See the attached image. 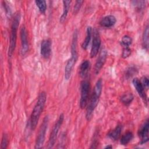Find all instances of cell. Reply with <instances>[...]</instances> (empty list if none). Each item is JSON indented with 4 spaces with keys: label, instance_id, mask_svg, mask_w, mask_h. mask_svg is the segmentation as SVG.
<instances>
[{
    "label": "cell",
    "instance_id": "obj_9",
    "mask_svg": "<svg viewBox=\"0 0 149 149\" xmlns=\"http://www.w3.org/2000/svg\"><path fill=\"white\" fill-rule=\"evenodd\" d=\"M148 130H149V122L148 119H147L141 125L139 131L138 135L140 139V144H143L146 143L148 140Z\"/></svg>",
    "mask_w": 149,
    "mask_h": 149
},
{
    "label": "cell",
    "instance_id": "obj_27",
    "mask_svg": "<svg viewBox=\"0 0 149 149\" xmlns=\"http://www.w3.org/2000/svg\"><path fill=\"white\" fill-rule=\"evenodd\" d=\"M83 2V1H76L75 2V5L74 6V13H77L79 10H80L81 6V5Z\"/></svg>",
    "mask_w": 149,
    "mask_h": 149
},
{
    "label": "cell",
    "instance_id": "obj_28",
    "mask_svg": "<svg viewBox=\"0 0 149 149\" xmlns=\"http://www.w3.org/2000/svg\"><path fill=\"white\" fill-rule=\"evenodd\" d=\"M133 5L139 9H141L142 8H143L145 5L144 1H133Z\"/></svg>",
    "mask_w": 149,
    "mask_h": 149
},
{
    "label": "cell",
    "instance_id": "obj_30",
    "mask_svg": "<svg viewBox=\"0 0 149 149\" xmlns=\"http://www.w3.org/2000/svg\"><path fill=\"white\" fill-rule=\"evenodd\" d=\"M136 69H134L133 67H130L127 70V73H126V76H128L129 77H131L132 76H133L134 73H136Z\"/></svg>",
    "mask_w": 149,
    "mask_h": 149
},
{
    "label": "cell",
    "instance_id": "obj_11",
    "mask_svg": "<svg viewBox=\"0 0 149 149\" xmlns=\"http://www.w3.org/2000/svg\"><path fill=\"white\" fill-rule=\"evenodd\" d=\"M52 42L50 39L43 40L40 46V54L45 59H48L51 54Z\"/></svg>",
    "mask_w": 149,
    "mask_h": 149
},
{
    "label": "cell",
    "instance_id": "obj_29",
    "mask_svg": "<svg viewBox=\"0 0 149 149\" xmlns=\"http://www.w3.org/2000/svg\"><path fill=\"white\" fill-rule=\"evenodd\" d=\"M141 82L143 87H144V88L147 89L148 87V84H149V81H148V77H146V76H144L142 78V80H141Z\"/></svg>",
    "mask_w": 149,
    "mask_h": 149
},
{
    "label": "cell",
    "instance_id": "obj_18",
    "mask_svg": "<svg viewBox=\"0 0 149 149\" xmlns=\"http://www.w3.org/2000/svg\"><path fill=\"white\" fill-rule=\"evenodd\" d=\"M91 35H92V27L91 26H88L86 30V35L85 39L83 41L81 45V47L83 49H85V50L87 49L91 38Z\"/></svg>",
    "mask_w": 149,
    "mask_h": 149
},
{
    "label": "cell",
    "instance_id": "obj_4",
    "mask_svg": "<svg viewBox=\"0 0 149 149\" xmlns=\"http://www.w3.org/2000/svg\"><path fill=\"white\" fill-rule=\"evenodd\" d=\"M20 17H21V16H20V13L19 12H16L13 17V20L11 24L10 41H9V49H8V56L10 58L12 57L16 47L17 29H18L19 23L20 21Z\"/></svg>",
    "mask_w": 149,
    "mask_h": 149
},
{
    "label": "cell",
    "instance_id": "obj_26",
    "mask_svg": "<svg viewBox=\"0 0 149 149\" xmlns=\"http://www.w3.org/2000/svg\"><path fill=\"white\" fill-rule=\"evenodd\" d=\"M131 54V49L129 48V47H125L123 49L122 54V57L123 58H126L129 57Z\"/></svg>",
    "mask_w": 149,
    "mask_h": 149
},
{
    "label": "cell",
    "instance_id": "obj_10",
    "mask_svg": "<svg viewBox=\"0 0 149 149\" xmlns=\"http://www.w3.org/2000/svg\"><path fill=\"white\" fill-rule=\"evenodd\" d=\"M20 35L21 40V54L23 56L27 52L29 48L27 30L24 26L21 27Z\"/></svg>",
    "mask_w": 149,
    "mask_h": 149
},
{
    "label": "cell",
    "instance_id": "obj_12",
    "mask_svg": "<svg viewBox=\"0 0 149 149\" xmlns=\"http://www.w3.org/2000/svg\"><path fill=\"white\" fill-rule=\"evenodd\" d=\"M107 55H108L107 51L105 50V49H102L101 51V52L98 55V57L96 61V62L95 63L94 73L95 74H97L100 72L101 68L104 66V65L106 61Z\"/></svg>",
    "mask_w": 149,
    "mask_h": 149
},
{
    "label": "cell",
    "instance_id": "obj_1",
    "mask_svg": "<svg viewBox=\"0 0 149 149\" xmlns=\"http://www.w3.org/2000/svg\"><path fill=\"white\" fill-rule=\"evenodd\" d=\"M102 81L101 79H100L97 81L94 86L88 104L87 105L86 118L87 120H90L91 119L94 111L98 103L99 99L102 92Z\"/></svg>",
    "mask_w": 149,
    "mask_h": 149
},
{
    "label": "cell",
    "instance_id": "obj_16",
    "mask_svg": "<svg viewBox=\"0 0 149 149\" xmlns=\"http://www.w3.org/2000/svg\"><path fill=\"white\" fill-rule=\"evenodd\" d=\"M90 68V62L88 60H84L80 64L79 68V75L81 78H85L88 74Z\"/></svg>",
    "mask_w": 149,
    "mask_h": 149
},
{
    "label": "cell",
    "instance_id": "obj_6",
    "mask_svg": "<svg viewBox=\"0 0 149 149\" xmlns=\"http://www.w3.org/2000/svg\"><path fill=\"white\" fill-rule=\"evenodd\" d=\"M64 120V115L63 113H61L56 122L55 123L52 131L51 132L49 140H48V148H52L55 143L56 142V140L57 138V136L59 132V130L61 127V125L63 122Z\"/></svg>",
    "mask_w": 149,
    "mask_h": 149
},
{
    "label": "cell",
    "instance_id": "obj_24",
    "mask_svg": "<svg viewBox=\"0 0 149 149\" xmlns=\"http://www.w3.org/2000/svg\"><path fill=\"white\" fill-rule=\"evenodd\" d=\"M3 3V6L6 13V15L8 18H10L12 17V10L10 8V6L9 5V4L8 3V2L6 1H2Z\"/></svg>",
    "mask_w": 149,
    "mask_h": 149
},
{
    "label": "cell",
    "instance_id": "obj_2",
    "mask_svg": "<svg viewBox=\"0 0 149 149\" xmlns=\"http://www.w3.org/2000/svg\"><path fill=\"white\" fill-rule=\"evenodd\" d=\"M77 37H78V32H77V30L76 29L74 31L72 36L71 47H70L71 56H70V58L68 61L65 68V79L66 80H68L69 79L73 68L77 60V58H78V54L77 51Z\"/></svg>",
    "mask_w": 149,
    "mask_h": 149
},
{
    "label": "cell",
    "instance_id": "obj_14",
    "mask_svg": "<svg viewBox=\"0 0 149 149\" xmlns=\"http://www.w3.org/2000/svg\"><path fill=\"white\" fill-rule=\"evenodd\" d=\"M116 19L113 15H108L102 17L100 21L101 26L105 28H109L115 25Z\"/></svg>",
    "mask_w": 149,
    "mask_h": 149
},
{
    "label": "cell",
    "instance_id": "obj_20",
    "mask_svg": "<svg viewBox=\"0 0 149 149\" xmlns=\"http://www.w3.org/2000/svg\"><path fill=\"white\" fill-rule=\"evenodd\" d=\"M134 97L132 93H126L122 95L120 97V100L125 105H129L131 104L132 101L133 100Z\"/></svg>",
    "mask_w": 149,
    "mask_h": 149
},
{
    "label": "cell",
    "instance_id": "obj_7",
    "mask_svg": "<svg viewBox=\"0 0 149 149\" xmlns=\"http://www.w3.org/2000/svg\"><path fill=\"white\" fill-rule=\"evenodd\" d=\"M90 87V81L88 80H83L81 81L80 99V107L81 109H84L87 107Z\"/></svg>",
    "mask_w": 149,
    "mask_h": 149
},
{
    "label": "cell",
    "instance_id": "obj_25",
    "mask_svg": "<svg viewBox=\"0 0 149 149\" xmlns=\"http://www.w3.org/2000/svg\"><path fill=\"white\" fill-rule=\"evenodd\" d=\"M8 144V137L6 133H3L2 137L1 140V149H5L7 148Z\"/></svg>",
    "mask_w": 149,
    "mask_h": 149
},
{
    "label": "cell",
    "instance_id": "obj_19",
    "mask_svg": "<svg viewBox=\"0 0 149 149\" xmlns=\"http://www.w3.org/2000/svg\"><path fill=\"white\" fill-rule=\"evenodd\" d=\"M133 138V134L132 132L128 131L125 133L120 138V143L123 146H126L129 143Z\"/></svg>",
    "mask_w": 149,
    "mask_h": 149
},
{
    "label": "cell",
    "instance_id": "obj_13",
    "mask_svg": "<svg viewBox=\"0 0 149 149\" xmlns=\"http://www.w3.org/2000/svg\"><path fill=\"white\" fill-rule=\"evenodd\" d=\"M132 83L135 87L137 92L140 97L144 100V102H147V96L145 92V88L143 87L141 81L138 78H134L132 80Z\"/></svg>",
    "mask_w": 149,
    "mask_h": 149
},
{
    "label": "cell",
    "instance_id": "obj_3",
    "mask_svg": "<svg viewBox=\"0 0 149 149\" xmlns=\"http://www.w3.org/2000/svg\"><path fill=\"white\" fill-rule=\"evenodd\" d=\"M46 100V93L44 91L41 92L38 95L37 101L36 105H34V107L33 109V111L30 116V124L31 129L32 130H34L37 125L41 114L44 109Z\"/></svg>",
    "mask_w": 149,
    "mask_h": 149
},
{
    "label": "cell",
    "instance_id": "obj_15",
    "mask_svg": "<svg viewBox=\"0 0 149 149\" xmlns=\"http://www.w3.org/2000/svg\"><path fill=\"white\" fill-rule=\"evenodd\" d=\"M123 129V126L122 125H117L113 129L111 130L107 134V136L112 140H117L121 134L122 130Z\"/></svg>",
    "mask_w": 149,
    "mask_h": 149
},
{
    "label": "cell",
    "instance_id": "obj_23",
    "mask_svg": "<svg viewBox=\"0 0 149 149\" xmlns=\"http://www.w3.org/2000/svg\"><path fill=\"white\" fill-rule=\"evenodd\" d=\"M132 38L127 36V35H125L124 36L120 41V44L122 46L125 47H129V46L132 44Z\"/></svg>",
    "mask_w": 149,
    "mask_h": 149
},
{
    "label": "cell",
    "instance_id": "obj_21",
    "mask_svg": "<svg viewBox=\"0 0 149 149\" xmlns=\"http://www.w3.org/2000/svg\"><path fill=\"white\" fill-rule=\"evenodd\" d=\"M148 26L147 25L144 29L142 38L143 47L146 50L148 49Z\"/></svg>",
    "mask_w": 149,
    "mask_h": 149
},
{
    "label": "cell",
    "instance_id": "obj_5",
    "mask_svg": "<svg viewBox=\"0 0 149 149\" xmlns=\"http://www.w3.org/2000/svg\"><path fill=\"white\" fill-rule=\"evenodd\" d=\"M48 121L49 118L48 116H46L40 126L39 129V131L36 140V144H35V148H41L42 147L45 138V134L46 131L47 130L48 125Z\"/></svg>",
    "mask_w": 149,
    "mask_h": 149
},
{
    "label": "cell",
    "instance_id": "obj_22",
    "mask_svg": "<svg viewBox=\"0 0 149 149\" xmlns=\"http://www.w3.org/2000/svg\"><path fill=\"white\" fill-rule=\"evenodd\" d=\"M35 3L38 7L40 12L41 13H45L47 9V4H46V1L44 0H38L36 1Z\"/></svg>",
    "mask_w": 149,
    "mask_h": 149
},
{
    "label": "cell",
    "instance_id": "obj_31",
    "mask_svg": "<svg viewBox=\"0 0 149 149\" xmlns=\"http://www.w3.org/2000/svg\"><path fill=\"white\" fill-rule=\"evenodd\" d=\"M104 148H112V146L111 145H108L104 147Z\"/></svg>",
    "mask_w": 149,
    "mask_h": 149
},
{
    "label": "cell",
    "instance_id": "obj_17",
    "mask_svg": "<svg viewBox=\"0 0 149 149\" xmlns=\"http://www.w3.org/2000/svg\"><path fill=\"white\" fill-rule=\"evenodd\" d=\"M63 12L62 14L60 17L59 21L61 23H63L68 16V13L70 6V3L72 2L71 1H63Z\"/></svg>",
    "mask_w": 149,
    "mask_h": 149
},
{
    "label": "cell",
    "instance_id": "obj_8",
    "mask_svg": "<svg viewBox=\"0 0 149 149\" xmlns=\"http://www.w3.org/2000/svg\"><path fill=\"white\" fill-rule=\"evenodd\" d=\"M93 42L92 46L90 51V57L91 58L95 57L98 54L100 46H101V38L98 31L94 29L93 30Z\"/></svg>",
    "mask_w": 149,
    "mask_h": 149
}]
</instances>
